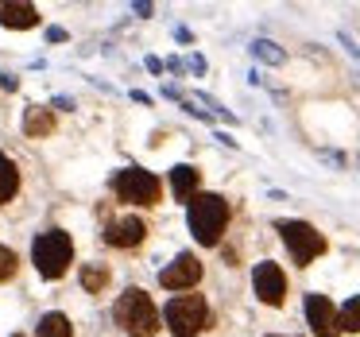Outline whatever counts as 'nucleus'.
<instances>
[{"mask_svg":"<svg viewBox=\"0 0 360 337\" xmlns=\"http://www.w3.org/2000/svg\"><path fill=\"white\" fill-rule=\"evenodd\" d=\"M252 51H256V55L264 58V63H283V51L275 47V43H267V39H259V43H256V47H252Z\"/></svg>","mask_w":360,"mask_h":337,"instance_id":"6ab92c4d","label":"nucleus"},{"mask_svg":"<svg viewBox=\"0 0 360 337\" xmlns=\"http://www.w3.org/2000/svg\"><path fill=\"white\" fill-rule=\"evenodd\" d=\"M190 233H194L198 244H205V248H213V244L221 241V233H225L229 225V202L221 194H198L194 202H190Z\"/></svg>","mask_w":360,"mask_h":337,"instance_id":"f257e3e1","label":"nucleus"},{"mask_svg":"<svg viewBox=\"0 0 360 337\" xmlns=\"http://www.w3.org/2000/svg\"><path fill=\"white\" fill-rule=\"evenodd\" d=\"M0 24L4 27H35L39 24V12H35V4H12V0H0Z\"/></svg>","mask_w":360,"mask_h":337,"instance_id":"9b49d317","label":"nucleus"},{"mask_svg":"<svg viewBox=\"0 0 360 337\" xmlns=\"http://www.w3.org/2000/svg\"><path fill=\"white\" fill-rule=\"evenodd\" d=\"M117 326L124 329L128 337H155L159 329V310L151 303V295H143L140 287L124 291L117 303Z\"/></svg>","mask_w":360,"mask_h":337,"instance_id":"f03ea898","label":"nucleus"},{"mask_svg":"<svg viewBox=\"0 0 360 337\" xmlns=\"http://www.w3.org/2000/svg\"><path fill=\"white\" fill-rule=\"evenodd\" d=\"M143 233H148V229H143L140 217H120L105 229V241H109L112 248H136V244L143 241Z\"/></svg>","mask_w":360,"mask_h":337,"instance_id":"9d476101","label":"nucleus"},{"mask_svg":"<svg viewBox=\"0 0 360 337\" xmlns=\"http://www.w3.org/2000/svg\"><path fill=\"white\" fill-rule=\"evenodd\" d=\"M32 260H35V267H39L43 279H58L74 260V241L63 233V229H51V233L35 236Z\"/></svg>","mask_w":360,"mask_h":337,"instance_id":"7ed1b4c3","label":"nucleus"},{"mask_svg":"<svg viewBox=\"0 0 360 337\" xmlns=\"http://www.w3.org/2000/svg\"><path fill=\"white\" fill-rule=\"evenodd\" d=\"M163 318H167V326H171L174 337H198L205 326V318H210V306H205L202 295H174L171 303H167Z\"/></svg>","mask_w":360,"mask_h":337,"instance_id":"20e7f679","label":"nucleus"},{"mask_svg":"<svg viewBox=\"0 0 360 337\" xmlns=\"http://www.w3.org/2000/svg\"><path fill=\"white\" fill-rule=\"evenodd\" d=\"M202 279V260L190 256V252H182L174 264L163 267V275H159V283H163L167 291H190L194 283Z\"/></svg>","mask_w":360,"mask_h":337,"instance_id":"6e6552de","label":"nucleus"},{"mask_svg":"<svg viewBox=\"0 0 360 337\" xmlns=\"http://www.w3.org/2000/svg\"><path fill=\"white\" fill-rule=\"evenodd\" d=\"M105 283H109V267H105V264H86V267H82V287H86L89 295L105 291Z\"/></svg>","mask_w":360,"mask_h":337,"instance_id":"2eb2a0df","label":"nucleus"},{"mask_svg":"<svg viewBox=\"0 0 360 337\" xmlns=\"http://www.w3.org/2000/svg\"><path fill=\"white\" fill-rule=\"evenodd\" d=\"M39 337H74V329H70V322H66L63 314H43Z\"/></svg>","mask_w":360,"mask_h":337,"instance_id":"f3484780","label":"nucleus"},{"mask_svg":"<svg viewBox=\"0 0 360 337\" xmlns=\"http://www.w3.org/2000/svg\"><path fill=\"white\" fill-rule=\"evenodd\" d=\"M337 329H349V333H360V295H352L349 303L337 314Z\"/></svg>","mask_w":360,"mask_h":337,"instance_id":"dca6fc26","label":"nucleus"},{"mask_svg":"<svg viewBox=\"0 0 360 337\" xmlns=\"http://www.w3.org/2000/svg\"><path fill=\"white\" fill-rule=\"evenodd\" d=\"M252 287H256V298H259V303L283 306V298H287V275H283L279 264L264 260V264H256V272H252Z\"/></svg>","mask_w":360,"mask_h":337,"instance_id":"0eeeda50","label":"nucleus"},{"mask_svg":"<svg viewBox=\"0 0 360 337\" xmlns=\"http://www.w3.org/2000/svg\"><path fill=\"white\" fill-rule=\"evenodd\" d=\"M24 132H27V136H51V132H55V113L43 109V105L27 109V117H24Z\"/></svg>","mask_w":360,"mask_h":337,"instance_id":"ddd939ff","label":"nucleus"},{"mask_svg":"<svg viewBox=\"0 0 360 337\" xmlns=\"http://www.w3.org/2000/svg\"><path fill=\"white\" fill-rule=\"evenodd\" d=\"M112 190H117L120 202H132V205H155L159 194H163V182L155 179L151 171L143 167H124V171L112 179Z\"/></svg>","mask_w":360,"mask_h":337,"instance_id":"423d86ee","label":"nucleus"},{"mask_svg":"<svg viewBox=\"0 0 360 337\" xmlns=\"http://www.w3.org/2000/svg\"><path fill=\"white\" fill-rule=\"evenodd\" d=\"M306 318L318 337H337V310L326 295H306Z\"/></svg>","mask_w":360,"mask_h":337,"instance_id":"1a4fd4ad","label":"nucleus"},{"mask_svg":"<svg viewBox=\"0 0 360 337\" xmlns=\"http://www.w3.org/2000/svg\"><path fill=\"white\" fill-rule=\"evenodd\" d=\"M16 190H20V171H16V163H12L8 155H0V205L12 202V198H16Z\"/></svg>","mask_w":360,"mask_h":337,"instance_id":"4468645a","label":"nucleus"},{"mask_svg":"<svg viewBox=\"0 0 360 337\" xmlns=\"http://www.w3.org/2000/svg\"><path fill=\"white\" fill-rule=\"evenodd\" d=\"M275 229H279L283 244L290 248V260H295L298 267H306L310 260H318L321 252H326V236L314 225H306V221H279Z\"/></svg>","mask_w":360,"mask_h":337,"instance_id":"39448f33","label":"nucleus"},{"mask_svg":"<svg viewBox=\"0 0 360 337\" xmlns=\"http://www.w3.org/2000/svg\"><path fill=\"white\" fill-rule=\"evenodd\" d=\"M12 275H16V252L0 244V283H4V279H12Z\"/></svg>","mask_w":360,"mask_h":337,"instance_id":"a211bd4d","label":"nucleus"},{"mask_svg":"<svg viewBox=\"0 0 360 337\" xmlns=\"http://www.w3.org/2000/svg\"><path fill=\"white\" fill-rule=\"evenodd\" d=\"M171 190H174V198H179V202H194L198 198V171L194 167H174L171 171Z\"/></svg>","mask_w":360,"mask_h":337,"instance_id":"f8f14e48","label":"nucleus"}]
</instances>
